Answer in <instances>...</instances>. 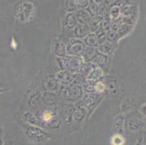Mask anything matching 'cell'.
<instances>
[{"label": "cell", "instance_id": "1", "mask_svg": "<svg viewBox=\"0 0 146 145\" xmlns=\"http://www.w3.org/2000/svg\"><path fill=\"white\" fill-rule=\"evenodd\" d=\"M44 119H45V120H49L51 119V115H49V113L46 112L45 114H44Z\"/></svg>", "mask_w": 146, "mask_h": 145}]
</instances>
